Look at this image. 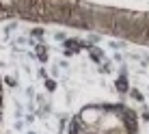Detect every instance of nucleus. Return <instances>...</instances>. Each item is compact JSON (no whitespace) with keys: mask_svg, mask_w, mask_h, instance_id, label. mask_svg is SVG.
<instances>
[{"mask_svg":"<svg viewBox=\"0 0 149 134\" xmlns=\"http://www.w3.org/2000/svg\"><path fill=\"white\" fill-rule=\"evenodd\" d=\"M0 2H2L4 7H11V0H0Z\"/></svg>","mask_w":149,"mask_h":134,"instance_id":"nucleus-1","label":"nucleus"}]
</instances>
